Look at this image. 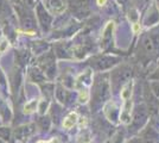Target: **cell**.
I'll list each match as a JSON object with an SVG mask.
<instances>
[{
    "instance_id": "obj_1",
    "label": "cell",
    "mask_w": 159,
    "mask_h": 143,
    "mask_svg": "<svg viewBox=\"0 0 159 143\" xmlns=\"http://www.w3.org/2000/svg\"><path fill=\"white\" fill-rule=\"evenodd\" d=\"M48 7L55 14H61L66 10V5L62 0H48Z\"/></svg>"
},
{
    "instance_id": "obj_2",
    "label": "cell",
    "mask_w": 159,
    "mask_h": 143,
    "mask_svg": "<svg viewBox=\"0 0 159 143\" xmlns=\"http://www.w3.org/2000/svg\"><path fill=\"white\" fill-rule=\"evenodd\" d=\"M37 13H38V18H39L40 21V24L43 25V26H49L50 25V23H51V17H50V14L45 12V10H44V7L39 5L38 8H37Z\"/></svg>"
},
{
    "instance_id": "obj_3",
    "label": "cell",
    "mask_w": 159,
    "mask_h": 143,
    "mask_svg": "<svg viewBox=\"0 0 159 143\" xmlns=\"http://www.w3.org/2000/svg\"><path fill=\"white\" fill-rule=\"evenodd\" d=\"M76 122H77V115H76L75 112H71V113L64 119L63 126H64L66 129H70V128H73L74 125L76 124Z\"/></svg>"
},
{
    "instance_id": "obj_4",
    "label": "cell",
    "mask_w": 159,
    "mask_h": 143,
    "mask_svg": "<svg viewBox=\"0 0 159 143\" xmlns=\"http://www.w3.org/2000/svg\"><path fill=\"white\" fill-rule=\"evenodd\" d=\"M131 95H132V82H127L121 91V97L124 100H128L131 99Z\"/></svg>"
},
{
    "instance_id": "obj_5",
    "label": "cell",
    "mask_w": 159,
    "mask_h": 143,
    "mask_svg": "<svg viewBox=\"0 0 159 143\" xmlns=\"http://www.w3.org/2000/svg\"><path fill=\"white\" fill-rule=\"evenodd\" d=\"M144 47H145L146 51H148V53H152L153 50H154V43H153L151 37L147 36V37L144 38Z\"/></svg>"
},
{
    "instance_id": "obj_6",
    "label": "cell",
    "mask_w": 159,
    "mask_h": 143,
    "mask_svg": "<svg viewBox=\"0 0 159 143\" xmlns=\"http://www.w3.org/2000/svg\"><path fill=\"white\" fill-rule=\"evenodd\" d=\"M37 104H38L37 100H32V102H27L26 105H25V107H24V112L25 113H31V112H33L34 110L37 109Z\"/></svg>"
},
{
    "instance_id": "obj_7",
    "label": "cell",
    "mask_w": 159,
    "mask_h": 143,
    "mask_svg": "<svg viewBox=\"0 0 159 143\" xmlns=\"http://www.w3.org/2000/svg\"><path fill=\"white\" fill-rule=\"evenodd\" d=\"M56 93H57V98H58V100H61V102H66V95H68L66 89H63L60 86V87L57 88V91H56Z\"/></svg>"
},
{
    "instance_id": "obj_8",
    "label": "cell",
    "mask_w": 159,
    "mask_h": 143,
    "mask_svg": "<svg viewBox=\"0 0 159 143\" xmlns=\"http://www.w3.org/2000/svg\"><path fill=\"white\" fill-rule=\"evenodd\" d=\"M31 75H32V79H33V80H43V79H44L43 74L40 73L38 69H33L32 73H31Z\"/></svg>"
},
{
    "instance_id": "obj_9",
    "label": "cell",
    "mask_w": 159,
    "mask_h": 143,
    "mask_svg": "<svg viewBox=\"0 0 159 143\" xmlns=\"http://www.w3.org/2000/svg\"><path fill=\"white\" fill-rule=\"evenodd\" d=\"M7 47H8V42H7L5 38H2V40L0 41V53H2Z\"/></svg>"
},
{
    "instance_id": "obj_10",
    "label": "cell",
    "mask_w": 159,
    "mask_h": 143,
    "mask_svg": "<svg viewBox=\"0 0 159 143\" xmlns=\"http://www.w3.org/2000/svg\"><path fill=\"white\" fill-rule=\"evenodd\" d=\"M38 4V0H25V5L27 7H36V5Z\"/></svg>"
},
{
    "instance_id": "obj_11",
    "label": "cell",
    "mask_w": 159,
    "mask_h": 143,
    "mask_svg": "<svg viewBox=\"0 0 159 143\" xmlns=\"http://www.w3.org/2000/svg\"><path fill=\"white\" fill-rule=\"evenodd\" d=\"M152 88H153V92H154V93L157 94V97L159 98V83L158 82H153Z\"/></svg>"
},
{
    "instance_id": "obj_12",
    "label": "cell",
    "mask_w": 159,
    "mask_h": 143,
    "mask_svg": "<svg viewBox=\"0 0 159 143\" xmlns=\"http://www.w3.org/2000/svg\"><path fill=\"white\" fill-rule=\"evenodd\" d=\"M38 143H61V142L58 138H52L50 142H43V141H40V142H38Z\"/></svg>"
},
{
    "instance_id": "obj_13",
    "label": "cell",
    "mask_w": 159,
    "mask_h": 143,
    "mask_svg": "<svg viewBox=\"0 0 159 143\" xmlns=\"http://www.w3.org/2000/svg\"><path fill=\"white\" fill-rule=\"evenodd\" d=\"M98 4H99L100 6H102V5L106 4V0H98Z\"/></svg>"
},
{
    "instance_id": "obj_14",
    "label": "cell",
    "mask_w": 159,
    "mask_h": 143,
    "mask_svg": "<svg viewBox=\"0 0 159 143\" xmlns=\"http://www.w3.org/2000/svg\"><path fill=\"white\" fill-rule=\"evenodd\" d=\"M138 29H139V25L135 24V25H134V31H138Z\"/></svg>"
},
{
    "instance_id": "obj_15",
    "label": "cell",
    "mask_w": 159,
    "mask_h": 143,
    "mask_svg": "<svg viewBox=\"0 0 159 143\" xmlns=\"http://www.w3.org/2000/svg\"><path fill=\"white\" fill-rule=\"evenodd\" d=\"M0 6H1V0H0Z\"/></svg>"
},
{
    "instance_id": "obj_16",
    "label": "cell",
    "mask_w": 159,
    "mask_h": 143,
    "mask_svg": "<svg viewBox=\"0 0 159 143\" xmlns=\"http://www.w3.org/2000/svg\"><path fill=\"white\" fill-rule=\"evenodd\" d=\"M119 1H121V0H119Z\"/></svg>"
},
{
    "instance_id": "obj_17",
    "label": "cell",
    "mask_w": 159,
    "mask_h": 143,
    "mask_svg": "<svg viewBox=\"0 0 159 143\" xmlns=\"http://www.w3.org/2000/svg\"><path fill=\"white\" fill-rule=\"evenodd\" d=\"M158 2H159V0H158Z\"/></svg>"
}]
</instances>
